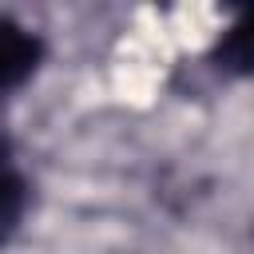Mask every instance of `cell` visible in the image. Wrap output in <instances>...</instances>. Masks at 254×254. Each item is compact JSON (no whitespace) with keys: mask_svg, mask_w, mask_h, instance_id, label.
<instances>
[{"mask_svg":"<svg viewBox=\"0 0 254 254\" xmlns=\"http://www.w3.org/2000/svg\"><path fill=\"white\" fill-rule=\"evenodd\" d=\"M40 64H44V40L28 24L0 16V95L24 87Z\"/></svg>","mask_w":254,"mask_h":254,"instance_id":"obj_1","label":"cell"},{"mask_svg":"<svg viewBox=\"0 0 254 254\" xmlns=\"http://www.w3.org/2000/svg\"><path fill=\"white\" fill-rule=\"evenodd\" d=\"M214 64L226 71V75H242V79H254V8L242 12L214 44Z\"/></svg>","mask_w":254,"mask_h":254,"instance_id":"obj_2","label":"cell"},{"mask_svg":"<svg viewBox=\"0 0 254 254\" xmlns=\"http://www.w3.org/2000/svg\"><path fill=\"white\" fill-rule=\"evenodd\" d=\"M24 210H28V183H24V175L8 163V155H4V147H0V246L20 230Z\"/></svg>","mask_w":254,"mask_h":254,"instance_id":"obj_3","label":"cell"}]
</instances>
